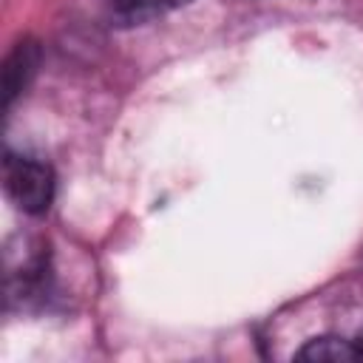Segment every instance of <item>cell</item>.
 I'll return each mask as SVG.
<instances>
[{
	"label": "cell",
	"mask_w": 363,
	"mask_h": 363,
	"mask_svg": "<svg viewBox=\"0 0 363 363\" xmlns=\"http://www.w3.org/2000/svg\"><path fill=\"white\" fill-rule=\"evenodd\" d=\"M6 193L17 204V210L28 216H40L48 210L54 199V176L43 162L9 156L6 159Z\"/></svg>",
	"instance_id": "obj_1"
},
{
	"label": "cell",
	"mask_w": 363,
	"mask_h": 363,
	"mask_svg": "<svg viewBox=\"0 0 363 363\" xmlns=\"http://www.w3.org/2000/svg\"><path fill=\"white\" fill-rule=\"evenodd\" d=\"M37 68V45L34 43H17V48L6 57L3 65V91H6V105L26 88Z\"/></svg>",
	"instance_id": "obj_2"
},
{
	"label": "cell",
	"mask_w": 363,
	"mask_h": 363,
	"mask_svg": "<svg viewBox=\"0 0 363 363\" xmlns=\"http://www.w3.org/2000/svg\"><path fill=\"white\" fill-rule=\"evenodd\" d=\"M298 360H306V363H360L363 352H360L357 340L315 337L298 352Z\"/></svg>",
	"instance_id": "obj_3"
},
{
	"label": "cell",
	"mask_w": 363,
	"mask_h": 363,
	"mask_svg": "<svg viewBox=\"0 0 363 363\" xmlns=\"http://www.w3.org/2000/svg\"><path fill=\"white\" fill-rule=\"evenodd\" d=\"M170 0H119V14L130 23L147 20L153 14H159Z\"/></svg>",
	"instance_id": "obj_4"
},
{
	"label": "cell",
	"mask_w": 363,
	"mask_h": 363,
	"mask_svg": "<svg viewBox=\"0 0 363 363\" xmlns=\"http://www.w3.org/2000/svg\"><path fill=\"white\" fill-rule=\"evenodd\" d=\"M357 346H360V352H363V332H360V337H357Z\"/></svg>",
	"instance_id": "obj_5"
}]
</instances>
